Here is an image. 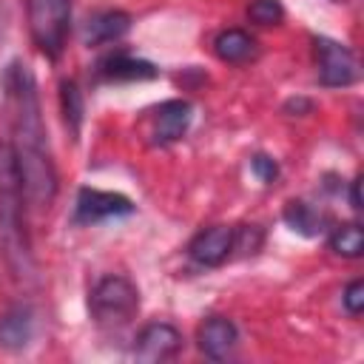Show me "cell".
<instances>
[{"label": "cell", "mask_w": 364, "mask_h": 364, "mask_svg": "<svg viewBox=\"0 0 364 364\" xmlns=\"http://www.w3.org/2000/svg\"><path fill=\"white\" fill-rule=\"evenodd\" d=\"M3 85H6V97L11 105V125H14V142L11 145L17 151V165H20L26 199L37 210H46L57 196V168H54L51 154H48L37 82L23 63H11L6 68Z\"/></svg>", "instance_id": "cell-1"}, {"label": "cell", "mask_w": 364, "mask_h": 364, "mask_svg": "<svg viewBox=\"0 0 364 364\" xmlns=\"http://www.w3.org/2000/svg\"><path fill=\"white\" fill-rule=\"evenodd\" d=\"M0 250L9 270L17 279L31 276V239L26 230V191L17 165V151L9 139H0Z\"/></svg>", "instance_id": "cell-2"}, {"label": "cell", "mask_w": 364, "mask_h": 364, "mask_svg": "<svg viewBox=\"0 0 364 364\" xmlns=\"http://www.w3.org/2000/svg\"><path fill=\"white\" fill-rule=\"evenodd\" d=\"M88 310L100 327H122L139 310V290L125 276H105L94 284L88 296Z\"/></svg>", "instance_id": "cell-3"}, {"label": "cell", "mask_w": 364, "mask_h": 364, "mask_svg": "<svg viewBox=\"0 0 364 364\" xmlns=\"http://www.w3.org/2000/svg\"><path fill=\"white\" fill-rule=\"evenodd\" d=\"M26 9L34 46L48 60H57L65 48L71 26V0H26Z\"/></svg>", "instance_id": "cell-4"}, {"label": "cell", "mask_w": 364, "mask_h": 364, "mask_svg": "<svg viewBox=\"0 0 364 364\" xmlns=\"http://www.w3.org/2000/svg\"><path fill=\"white\" fill-rule=\"evenodd\" d=\"M313 51H316V71H318L321 85L344 88L358 80V60L344 43L330 40V37H316Z\"/></svg>", "instance_id": "cell-5"}, {"label": "cell", "mask_w": 364, "mask_h": 364, "mask_svg": "<svg viewBox=\"0 0 364 364\" xmlns=\"http://www.w3.org/2000/svg\"><path fill=\"white\" fill-rule=\"evenodd\" d=\"M193 119V108L188 100H165L148 114V136L154 145H171L185 136L188 125Z\"/></svg>", "instance_id": "cell-6"}, {"label": "cell", "mask_w": 364, "mask_h": 364, "mask_svg": "<svg viewBox=\"0 0 364 364\" xmlns=\"http://www.w3.org/2000/svg\"><path fill=\"white\" fill-rule=\"evenodd\" d=\"M134 213V202L114 191H97V188H80L77 193V222L91 225L111 216H128Z\"/></svg>", "instance_id": "cell-7"}, {"label": "cell", "mask_w": 364, "mask_h": 364, "mask_svg": "<svg viewBox=\"0 0 364 364\" xmlns=\"http://www.w3.org/2000/svg\"><path fill=\"white\" fill-rule=\"evenodd\" d=\"M179 350H182V333L168 321L145 324L134 344V355L139 361H165L173 358Z\"/></svg>", "instance_id": "cell-8"}, {"label": "cell", "mask_w": 364, "mask_h": 364, "mask_svg": "<svg viewBox=\"0 0 364 364\" xmlns=\"http://www.w3.org/2000/svg\"><path fill=\"white\" fill-rule=\"evenodd\" d=\"M230 253H233V228L228 225H210L199 230L188 245V256L202 267H219Z\"/></svg>", "instance_id": "cell-9"}, {"label": "cell", "mask_w": 364, "mask_h": 364, "mask_svg": "<svg viewBox=\"0 0 364 364\" xmlns=\"http://www.w3.org/2000/svg\"><path fill=\"white\" fill-rule=\"evenodd\" d=\"M196 338H199V350H202L208 358L222 361V358H228V355L233 353L239 333H236V324H233L230 318H225V316H210V318H205V321L199 324Z\"/></svg>", "instance_id": "cell-10"}, {"label": "cell", "mask_w": 364, "mask_h": 364, "mask_svg": "<svg viewBox=\"0 0 364 364\" xmlns=\"http://www.w3.org/2000/svg\"><path fill=\"white\" fill-rule=\"evenodd\" d=\"M131 28V17L119 9H105L88 17L85 28H82V40L85 46H102V43H114L119 40L125 31Z\"/></svg>", "instance_id": "cell-11"}, {"label": "cell", "mask_w": 364, "mask_h": 364, "mask_svg": "<svg viewBox=\"0 0 364 364\" xmlns=\"http://www.w3.org/2000/svg\"><path fill=\"white\" fill-rule=\"evenodd\" d=\"M97 74L102 80H114V82H122V80H154L159 74V68L148 60H139V57H131V54H111L105 60L97 63Z\"/></svg>", "instance_id": "cell-12"}, {"label": "cell", "mask_w": 364, "mask_h": 364, "mask_svg": "<svg viewBox=\"0 0 364 364\" xmlns=\"http://www.w3.org/2000/svg\"><path fill=\"white\" fill-rule=\"evenodd\" d=\"M34 336V313L28 304H14L0 316V347L23 350Z\"/></svg>", "instance_id": "cell-13"}, {"label": "cell", "mask_w": 364, "mask_h": 364, "mask_svg": "<svg viewBox=\"0 0 364 364\" xmlns=\"http://www.w3.org/2000/svg\"><path fill=\"white\" fill-rule=\"evenodd\" d=\"M213 51L222 63H245L256 54V40L242 28H225L216 34Z\"/></svg>", "instance_id": "cell-14"}, {"label": "cell", "mask_w": 364, "mask_h": 364, "mask_svg": "<svg viewBox=\"0 0 364 364\" xmlns=\"http://www.w3.org/2000/svg\"><path fill=\"white\" fill-rule=\"evenodd\" d=\"M282 216H284V222H287L293 230H299L301 236H318V233H324V225H327V216L318 213L316 208H310V205L301 202V199L287 202Z\"/></svg>", "instance_id": "cell-15"}, {"label": "cell", "mask_w": 364, "mask_h": 364, "mask_svg": "<svg viewBox=\"0 0 364 364\" xmlns=\"http://www.w3.org/2000/svg\"><path fill=\"white\" fill-rule=\"evenodd\" d=\"M330 250L344 256V259H358L364 253V230L355 222L336 225L330 233Z\"/></svg>", "instance_id": "cell-16"}, {"label": "cell", "mask_w": 364, "mask_h": 364, "mask_svg": "<svg viewBox=\"0 0 364 364\" xmlns=\"http://www.w3.org/2000/svg\"><path fill=\"white\" fill-rule=\"evenodd\" d=\"M60 105H63V119L65 125L71 128V134L77 136L80 134V125H82V91L77 88L74 80H63L60 82Z\"/></svg>", "instance_id": "cell-17"}, {"label": "cell", "mask_w": 364, "mask_h": 364, "mask_svg": "<svg viewBox=\"0 0 364 364\" xmlns=\"http://www.w3.org/2000/svg\"><path fill=\"white\" fill-rule=\"evenodd\" d=\"M247 17L253 23H259V26H276V23H282L284 9H282L279 0H250Z\"/></svg>", "instance_id": "cell-18"}, {"label": "cell", "mask_w": 364, "mask_h": 364, "mask_svg": "<svg viewBox=\"0 0 364 364\" xmlns=\"http://www.w3.org/2000/svg\"><path fill=\"white\" fill-rule=\"evenodd\" d=\"M259 247H262V230L256 225H242L239 230H233V250H242L247 256L256 253Z\"/></svg>", "instance_id": "cell-19"}, {"label": "cell", "mask_w": 364, "mask_h": 364, "mask_svg": "<svg viewBox=\"0 0 364 364\" xmlns=\"http://www.w3.org/2000/svg\"><path fill=\"white\" fill-rule=\"evenodd\" d=\"M341 304H344V310H347L350 316H361V310H364V282H361V279H353V282L344 287Z\"/></svg>", "instance_id": "cell-20"}, {"label": "cell", "mask_w": 364, "mask_h": 364, "mask_svg": "<svg viewBox=\"0 0 364 364\" xmlns=\"http://www.w3.org/2000/svg\"><path fill=\"white\" fill-rule=\"evenodd\" d=\"M250 171H253L262 182H273V179L279 176V165H276L270 156H264V154H256V156L250 159Z\"/></svg>", "instance_id": "cell-21"}, {"label": "cell", "mask_w": 364, "mask_h": 364, "mask_svg": "<svg viewBox=\"0 0 364 364\" xmlns=\"http://www.w3.org/2000/svg\"><path fill=\"white\" fill-rule=\"evenodd\" d=\"M350 205H353V210H361V179L350 182Z\"/></svg>", "instance_id": "cell-22"}]
</instances>
